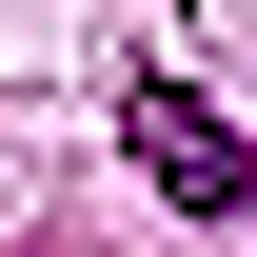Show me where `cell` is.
Here are the masks:
<instances>
[{
	"label": "cell",
	"instance_id": "obj_1",
	"mask_svg": "<svg viewBox=\"0 0 257 257\" xmlns=\"http://www.w3.org/2000/svg\"><path fill=\"white\" fill-rule=\"evenodd\" d=\"M139 178H159L178 218H237V198H257V139L218 119V99H178V79H139Z\"/></svg>",
	"mask_w": 257,
	"mask_h": 257
}]
</instances>
